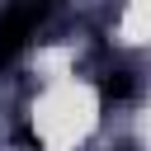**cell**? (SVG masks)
Segmentation results:
<instances>
[{
	"mask_svg": "<svg viewBox=\"0 0 151 151\" xmlns=\"http://www.w3.org/2000/svg\"><path fill=\"white\" fill-rule=\"evenodd\" d=\"M42 19H47L42 5H9V9H0V66H9L28 47V38H38Z\"/></svg>",
	"mask_w": 151,
	"mask_h": 151,
	"instance_id": "1",
	"label": "cell"
}]
</instances>
